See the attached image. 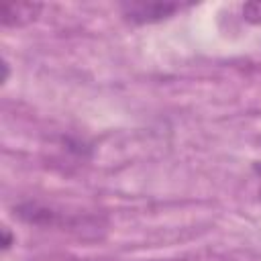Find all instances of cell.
<instances>
[{
    "label": "cell",
    "instance_id": "1",
    "mask_svg": "<svg viewBox=\"0 0 261 261\" xmlns=\"http://www.w3.org/2000/svg\"><path fill=\"white\" fill-rule=\"evenodd\" d=\"M181 8H184V4H179V2H157V0H149V2L130 0V2L120 4V12H122L124 20L133 22V24L159 22L163 18H169L171 14H175Z\"/></svg>",
    "mask_w": 261,
    "mask_h": 261
},
{
    "label": "cell",
    "instance_id": "2",
    "mask_svg": "<svg viewBox=\"0 0 261 261\" xmlns=\"http://www.w3.org/2000/svg\"><path fill=\"white\" fill-rule=\"evenodd\" d=\"M39 2H6L2 4V27H24L41 12Z\"/></svg>",
    "mask_w": 261,
    "mask_h": 261
},
{
    "label": "cell",
    "instance_id": "3",
    "mask_svg": "<svg viewBox=\"0 0 261 261\" xmlns=\"http://www.w3.org/2000/svg\"><path fill=\"white\" fill-rule=\"evenodd\" d=\"M243 18L249 22H261V2H247L243 4Z\"/></svg>",
    "mask_w": 261,
    "mask_h": 261
},
{
    "label": "cell",
    "instance_id": "4",
    "mask_svg": "<svg viewBox=\"0 0 261 261\" xmlns=\"http://www.w3.org/2000/svg\"><path fill=\"white\" fill-rule=\"evenodd\" d=\"M2 237H4L2 247H4V249H8V247H10V234H8V228H2Z\"/></svg>",
    "mask_w": 261,
    "mask_h": 261
}]
</instances>
